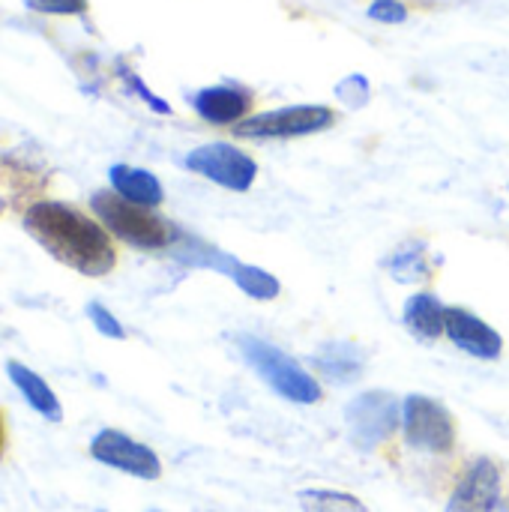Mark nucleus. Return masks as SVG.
<instances>
[{
  "label": "nucleus",
  "mask_w": 509,
  "mask_h": 512,
  "mask_svg": "<svg viewBox=\"0 0 509 512\" xmlns=\"http://www.w3.org/2000/svg\"><path fill=\"white\" fill-rule=\"evenodd\" d=\"M24 228L60 264L84 276H105L117 264V249L108 231L72 204L39 201L27 210Z\"/></svg>",
  "instance_id": "f257e3e1"
},
{
  "label": "nucleus",
  "mask_w": 509,
  "mask_h": 512,
  "mask_svg": "<svg viewBox=\"0 0 509 512\" xmlns=\"http://www.w3.org/2000/svg\"><path fill=\"white\" fill-rule=\"evenodd\" d=\"M93 213L102 219V225L120 237L129 246L138 249H165L174 243V225L156 216L150 207L132 204L117 192H96L90 198Z\"/></svg>",
  "instance_id": "f03ea898"
},
{
  "label": "nucleus",
  "mask_w": 509,
  "mask_h": 512,
  "mask_svg": "<svg viewBox=\"0 0 509 512\" xmlns=\"http://www.w3.org/2000/svg\"><path fill=\"white\" fill-rule=\"evenodd\" d=\"M243 360L261 375V381H267L282 399L297 402V405H315L321 402V387L318 381L297 363L291 360L285 351H279L276 345L258 339V336H240L237 339Z\"/></svg>",
  "instance_id": "7ed1b4c3"
},
{
  "label": "nucleus",
  "mask_w": 509,
  "mask_h": 512,
  "mask_svg": "<svg viewBox=\"0 0 509 512\" xmlns=\"http://www.w3.org/2000/svg\"><path fill=\"white\" fill-rule=\"evenodd\" d=\"M186 264L192 267H210V270H219L225 273L243 294H249L252 300H276L282 285L273 273L261 270V267H252V264H243L237 261L234 255L204 243V240H195V237H186V249L177 252Z\"/></svg>",
  "instance_id": "20e7f679"
},
{
  "label": "nucleus",
  "mask_w": 509,
  "mask_h": 512,
  "mask_svg": "<svg viewBox=\"0 0 509 512\" xmlns=\"http://www.w3.org/2000/svg\"><path fill=\"white\" fill-rule=\"evenodd\" d=\"M336 123V111L327 105H285L276 111H264L246 117L234 126L240 138H300L312 132H324Z\"/></svg>",
  "instance_id": "39448f33"
},
{
  "label": "nucleus",
  "mask_w": 509,
  "mask_h": 512,
  "mask_svg": "<svg viewBox=\"0 0 509 512\" xmlns=\"http://www.w3.org/2000/svg\"><path fill=\"white\" fill-rule=\"evenodd\" d=\"M186 168L207 177L210 183H216L222 189H231V192H249L258 177L255 159L228 141H210V144L189 150Z\"/></svg>",
  "instance_id": "423d86ee"
},
{
  "label": "nucleus",
  "mask_w": 509,
  "mask_h": 512,
  "mask_svg": "<svg viewBox=\"0 0 509 512\" xmlns=\"http://www.w3.org/2000/svg\"><path fill=\"white\" fill-rule=\"evenodd\" d=\"M402 426H405V441L414 450L444 456L456 447V420L453 414L429 399V396H408L402 405Z\"/></svg>",
  "instance_id": "0eeeda50"
},
{
  "label": "nucleus",
  "mask_w": 509,
  "mask_h": 512,
  "mask_svg": "<svg viewBox=\"0 0 509 512\" xmlns=\"http://www.w3.org/2000/svg\"><path fill=\"white\" fill-rule=\"evenodd\" d=\"M345 423L351 432V441L360 450H375L378 444H384L396 426L402 423V408L399 402L384 393V390H369L363 396H357L348 411H345Z\"/></svg>",
  "instance_id": "6e6552de"
},
{
  "label": "nucleus",
  "mask_w": 509,
  "mask_h": 512,
  "mask_svg": "<svg viewBox=\"0 0 509 512\" xmlns=\"http://www.w3.org/2000/svg\"><path fill=\"white\" fill-rule=\"evenodd\" d=\"M90 456L108 468H117L123 474H132L138 480H159L162 477V462L159 456L132 441L129 435L117 432V429H102L93 441H90Z\"/></svg>",
  "instance_id": "1a4fd4ad"
},
{
  "label": "nucleus",
  "mask_w": 509,
  "mask_h": 512,
  "mask_svg": "<svg viewBox=\"0 0 509 512\" xmlns=\"http://www.w3.org/2000/svg\"><path fill=\"white\" fill-rule=\"evenodd\" d=\"M501 501V468L480 456L459 480L447 512H492Z\"/></svg>",
  "instance_id": "9d476101"
},
{
  "label": "nucleus",
  "mask_w": 509,
  "mask_h": 512,
  "mask_svg": "<svg viewBox=\"0 0 509 512\" xmlns=\"http://www.w3.org/2000/svg\"><path fill=\"white\" fill-rule=\"evenodd\" d=\"M447 336L456 348L477 360H498L504 354V339L495 327H489L483 318H477L468 309L447 306Z\"/></svg>",
  "instance_id": "9b49d317"
},
{
  "label": "nucleus",
  "mask_w": 509,
  "mask_h": 512,
  "mask_svg": "<svg viewBox=\"0 0 509 512\" xmlns=\"http://www.w3.org/2000/svg\"><path fill=\"white\" fill-rule=\"evenodd\" d=\"M195 111L216 126H228V123H243L249 108H252V93L237 87V84H213L204 87L192 96Z\"/></svg>",
  "instance_id": "f8f14e48"
},
{
  "label": "nucleus",
  "mask_w": 509,
  "mask_h": 512,
  "mask_svg": "<svg viewBox=\"0 0 509 512\" xmlns=\"http://www.w3.org/2000/svg\"><path fill=\"white\" fill-rule=\"evenodd\" d=\"M402 318H405V327L411 330V336H417L420 342H435V339L447 336V306L429 291L408 297Z\"/></svg>",
  "instance_id": "ddd939ff"
},
{
  "label": "nucleus",
  "mask_w": 509,
  "mask_h": 512,
  "mask_svg": "<svg viewBox=\"0 0 509 512\" xmlns=\"http://www.w3.org/2000/svg\"><path fill=\"white\" fill-rule=\"evenodd\" d=\"M315 369L336 384H354L363 375L366 357L357 345L351 342H327L318 348V354L312 357Z\"/></svg>",
  "instance_id": "4468645a"
},
{
  "label": "nucleus",
  "mask_w": 509,
  "mask_h": 512,
  "mask_svg": "<svg viewBox=\"0 0 509 512\" xmlns=\"http://www.w3.org/2000/svg\"><path fill=\"white\" fill-rule=\"evenodd\" d=\"M108 177H111V186H114V192L117 195H123L126 201H132V204H141V207H159L162 204V198H165V192H162V183L150 174V171H144V168H132V165H111V171H108Z\"/></svg>",
  "instance_id": "2eb2a0df"
},
{
  "label": "nucleus",
  "mask_w": 509,
  "mask_h": 512,
  "mask_svg": "<svg viewBox=\"0 0 509 512\" xmlns=\"http://www.w3.org/2000/svg\"><path fill=\"white\" fill-rule=\"evenodd\" d=\"M6 375L12 378V384L21 390V396L27 399V405H30L36 414H42V417L51 420V423H57V420L63 417V408H60L57 396L51 393V387H48L36 372H30L27 366L9 360V363H6Z\"/></svg>",
  "instance_id": "dca6fc26"
},
{
  "label": "nucleus",
  "mask_w": 509,
  "mask_h": 512,
  "mask_svg": "<svg viewBox=\"0 0 509 512\" xmlns=\"http://www.w3.org/2000/svg\"><path fill=\"white\" fill-rule=\"evenodd\" d=\"M390 276L402 285H420L432 276V261H429V246L423 240H408L402 243L384 264Z\"/></svg>",
  "instance_id": "f3484780"
},
{
  "label": "nucleus",
  "mask_w": 509,
  "mask_h": 512,
  "mask_svg": "<svg viewBox=\"0 0 509 512\" xmlns=\"http://www.w3.org/2000/svg\"><path fill=\"white\" fill-rule=\"evenodd\" d=\"M300 504L306 512H366V507L345 492H303Z\"/></svg>",
  "instance_id": "a211bd4d"
},
{
  "label": "nucleus",
  "mask_w": 509,
  "mask_h": 512,
  "mask_svg": "<svg viewBox=\"0 0 509 512\" xmlns=\"http://www.w3.org/2000/svg\"><path fill=\"white\" fill-rule=\"evenodd\" d=\"M369 18L381 21V24H402V21H408V6L402 0H372Z\"/></svg>",
  "instance_id": "6ab92c4d"
},
{
  "label": "nucleus",
  "mask_w": 509,
  "mask_h": 512,
  "mask_svg": "<svg viewBox=\"0 0 509 512\" xmlns=\"http://www.w3.org/2000/svg\"><path fill=\"white\" fill-rule=\"evenodd\" d=\"M27 9L45 15H81L87 12V0H24Z\"/></svg>",
  "instance_id": "aec40b11"
},
{
  "label": "nucleus",
  "mask_w": 509,
  "mask_h": 512,
  "mask_svg": "<svg viewBox=\"0 0 509 512\" xmlns=\"http://www.w3.org/2000/svg\"><path fill=\"white\" fill-rule=\"evenodd\" d=\"M87 315H90L93 327H96L102 336H108V339H123V324H120L102 303H90V306H87Z\"/></svg>",
  "instance_id": "412c9836"
},
{
  "label": "nucleus",
  "mask_w": 509,
  "mask_h": 512,
  "mask_svg": "<svg viewBox=\"0 0 509 512\" xmlns=\"http://www.w3.org/2000/svg\"><path fill=\"white\" fill-rule=\"evenodd\" d=\"M336 93H339L348 105H363V102L369 99V84H366L363 75H351V78H345V81L336 87Z\"/></svg>",
  "instance_id": "4be33fe9"
},
{
  "label": "nucleus",
  "mask_w": 509,
  "mask_h": 512,
  "mask_svg": "<svg viewBox=\"0 0 509 512\" xmlns=\"http://www.w3.org/2000/svg\"><path fill=\"white\" fill-rule=\"evenodd\" d=\"M126 81H129V87H132V90H138V96H141L153 111H159V114H171V105H168V102H162L159 96H153V93L141 84V78H138V75L126 72Z\"/></svg>",
  "instance_id": "5701e85b"
},
{
  "label": "nucleus",
  "mask_w": 509,
  "mask_h": 512,
  "mask_svg": "<svg viewBox=\"0 0 509 512\" xmlns=\"http://www.w3.org/2000/svg\"><path fill=\"white\" fill-rule=\"evenodd\" d=\"M3 450H6V417L0 411V456H3Z\"/></svg>",
  "instance_id": "b1692460"
},
{
  "label": "nucleus",
  "mask_w": 509,
  "mask_h": 512,
  "mask_svg": "<svg viewBox=\"0 0 509 512\" xmlns=\"http://www.w3.org/2000/svg\"><path fill=\"white\" fill-rule=\"evenodd\" d=\"M153 512H159V510H153Z\"/></svg>",
  "instance_id": "393cba45"
}]
</instances>
